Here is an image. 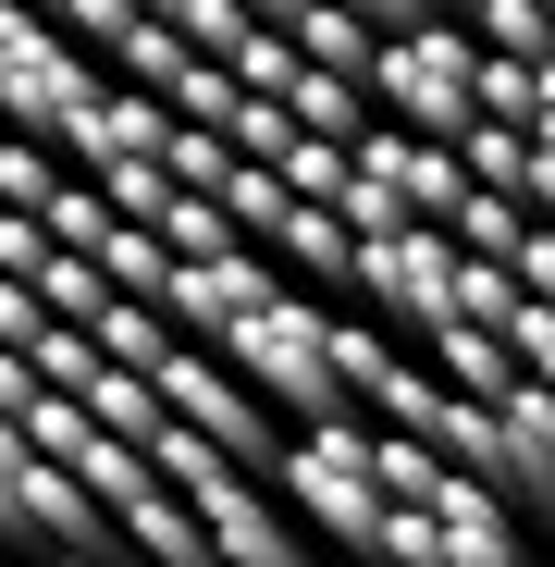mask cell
<instances>
[{
    "mask_svg": "<svg viewBox=\"0 0 555 567\" xmlns=\"http://www.w3.org/2000/svg\"><path fill=\"white\" fill-rule=\"evenodd\" d=\"M370 444H383V420L370 408H346V420H309L297 444H285V506L321 530V555H395V494H383V468H370Z\"/></svg>",
    "mask_w": 555,
    "mask_h": 567,
    "instance_id": "cell-1",
    "label": "cell"
},
{
    "mask_svg": "<svg viewBox=\"0 0 555 567\" xmlns=\"http://www.w3.org/2000/svg\"><path fill=\"white\" fill-rule=\"evenodd\" d=\"M223 358H235V370H247V383H259L271 408H285L297 432L358 408L346 358H333V297H271V309H247V321L223 333Z\"/></svg>",
    "mask_w": 555,
    "mask_h": 567,
    "instance_id": "cell-2",
    "label": "cell"
},
{
    "mask_svg": "<svg viewBox=\"0 0 555 567\" xmlns=\"http://www.w3.org/2000/svg\"><path fill=\"white\" fill-rule=\"evenodd\" d=\"M0 530H13V555H136L112 494L25 432H0Z\"/></svg>",
    "mask_w": 555,
    "mask_h": 567,
    "instance_id": "cell-3",
    "label": "cell"
},
{
    "mask_svg": "<svg viewBox=\"0 0 555 567\" xmlns=\"http://www.w3.org/2000/svg\"><path fill=\"white\" fill-rule=\"evenodd\" d=\"M482 25L470 13H444V25H408V38H383V62H370V100H383L395 124H420V136H470L482 124Z\"/></svg>",
    "mask_w": 555,
    "mask_h": 567,
    "instance_id": "cell-4",
    "label": "cell"
},
{
    "mask_svg": "<svg viewBox=\"0 0 555 567\" xmlns=\"http://www.w3.org/2000/svg\"><path fill=\"white\" fill-rule=\"evenodd\" d=\"M100 62H86V38L62 25V13H0V112H13V136H62L86 100H100Z\"/></svg>",
    "mask_w": 555,
    "mask_h": 567,
    "instance_id": "cell-5",
    "label": "cell"
},
{
    "mask_svg": "<svg viewBox=\"0 0 555 567\" xmlns=\"http://www.w3.org/2000/svg\"><path fill=\"white\" fill-rule=\"evenodd\" d=\"M456 259H470V247H456L444 223H408V235H370V247H358V297H346V309H370L383 333L432 346V333L456 321Z\"/></svg>",
    "mask_w": 555,
    "mask_h": 567,
    "instance_id": "cell-6",
    "label": "cell"
},
{
    "mask_svg": "<svg viewBox=\"0 0 555 567\" xmlns=\"http://www.w3.org/2000/svg\"><path fill=\"white\" fill-rule=\"evenodd\" d=\"M271 297H285V271H271L259 247H223V259H185L161 309H173V333H185V346H223V333H235L247 309H271Z\"/></svg>",
    "mask_w": 555,
    "mask_h": 567,
    "instance_id": "cell-7",
    "label": "cell"
},
{
    "mask_svg": "<svg viewBox=\"0 0 555 567\" xmlns=\"http://www.w3.org/2000/svg\"><path fill=\"white\" fill-rule=\"evenodd\" d=\"M420 358L444 370V383H456V395H494V408H506V395L531 383V370H518V346H506L494 321H444V333H432Z\"/></svg>",
    "mask_w": 555,
    "mask_h": 567,
    "instance_id": "cell-8",
    "label": "cell"
},
{
    "mask_svg": "<svg viewBox=\"0 0 555 567\" xmlns=\"http://www.w3.org/2000/svg\"><path fill=\"white\" fill-rule=\"evenodd\" d=\"M198 62H210V50L185 38L173 13H136V25H124V50H112V74H124V86H161V100H173V86L198 74Z\"/></svg>",
    "mask_w": 555,
    "mask_h": 567,
    "instance_id": "cell-9",
    "label": "cell"
},
{
    "mask_svg": "<svg viewBox=\"0 0 555 567\" xmlns=\"http://www.w3.org/2000/svg\"><path fill=\"white\" fill-rule=\"evenodd\" d=\"M161 235H173V259H223V247H259V235H247V223L210 198V185H185V198L161 210Z\"/></svg>",
    "mask_w": 555,
    "mask_h": 567,
    "instance_id": "cell-10",
    "label": "cell"
},
{
    "mask_svg": "<svg viewBox=\"0 0 555 567\" xmlns=\"http://www.w3.org/2000/svg\"><path fill=\"white\" fill-rule=\"evenodd\" d=\"M62 185H74V161H62L50 136H13V148H0V210H50Z\"/></svg>",
    "mask_w": 555,
    "mask_h": 567,
    "instance_id": "cell-11",
    "label": "cell"
},
{
    "mask_svg": "<svg viewBox=\"0 0 555 567\" xmlns=\"http://www.w3.org/2000/svg\"><path fill=\"white\" fill-rule=\"evenodd\" d=\"M223 210L271 247V235H285V210H297V185H285V161H235V185H223Z\"/></svg>",
    "mask_w": 555,
    "mask_h": 567,
    "instance_id": "cell-12",
    "label": "cell"
},
{
    "mask_svg": "<svg viewBox=\"0 0 555 567\" xmlns=\"http://www.w3.org/2000/svg\"><path fill=\"white\" fill-rule=\"evenodd\" d=\"M50 235H62V247H86V259H100V247L124 235V210H112V185H100V173H74L62 198H50Z\"/></svg>",
    "mask_w": 555,
    "mask_h": 567,
    "instance_id": "cell-13",
    "label": "cell"
},
{
    "mask_svg": "<svg viewBox=\"0 0 555 567\" xmlns=\"http://www.w3.org/2000/svg\"><path fill=\"white\" fill-rule=\"evenodd\" d=\"M482 50H506V62H555V13H543V0H482Z\"/></svg>",
    "mask_w": 555,
    "mask_h": 567,
    "instance_id": "cell-14",
    "label": "cell"
},
{
    "mask_svg": "<svg viewBox=\"0 0 555 567\" xmlns=\"http://www.w3.org/2000/svg\"><path fill=\"white\" fill-rule=\"evenodd\" d=\"M100 185H112V210H124V223H161V210L185 198V173H173V161H112Z\"/></svg>",
    "mask_w": 555,
    "mask_h": 567,
    "instance_id": "cell-15",
    "label": "cell"
},
{
    "mask_svg": "<svg viewBox=\"0 0 555 567\" xmlns=\"http://www.w3.org/2000/svg\"><path fill=\"white\" fill-rule=\"evenodd\" d=\"M456 148H470V173H482V185H518V161H531V124H470Z\"/></svg>",
    "mask_w": 555,
    "mask_h": 567,
    "instance_id": "cell-16",
    "label": "cell"
},
{
    "mask_svg": "<svg viewBox=\"0 0 555 567\" xmlns=\"http://www.w3.org/2000/svg\"><path fill=\"white\" fill-rule=\"evenodd\" d=\"M136 13H148V0H62V25H74L86 50H100V62L124 50V25H136Z\"/></svg>",
    "mask_w": 555,
    "mask_h": 567,
    "instance_id": "cell-17",
    "label": "cell"
},
{
    "mask_svg": "<svg viewBox=\"0 0 555 567\" xmlns=\"http://www.w3.org/2000/svg\"><path fill=\"white\" fill-rule=\"evenodd\" d=\"M346 13H370L383 38H408V25H444V0H346Z\"/></svg>",
    "mask_w": 555,
    "mask_h": 567,
    "instance_id": "cell-18",
    "label": "cell"
},
{
    "mask_svg": "<svg viewBox=\"0 0 555 567\" xmlns=\"http://www.w3.org/2000/svg\"><path fill=\"white\" fill-rule=\"evenodd\" d=\"M518 284H531V297L555 309V223H531V247H518Z\"/></svg>",
    "mask_w": 555,
    "mask_h": 567,
    "instance_id": "cell-19",
    "label": "cell"
},
{
    "mask_svg": "<svg viewBox=\"0 0 555 567\" xmlns=\"http://www.w3.org/2000/svg\"><path fill=\"white\" fill-rule=\"evenodd\" d=\"M247 13H259V25H285V38H297V25L321 13V0H247Z\"/></svg>",
    "mask_w": 555,
    "mask_h": 567,
    "instance_id": "cell-20",
    "label": "cell"
},
{
    "mask_svg": "<svg viewBox=\"0 0 555 567\" xmlns=\"http://www.w3.org/2000/svg\"><path fill=\"white\" fill-rule=\"evenodd\" d=\"M531 136H555V62H543V100H531Z\"/></svg>",
    "mask_w": 555,
    "mask_h": 567,
    "instance_id": "cell-21",
    "label": "cell"
},
{
    "mask_svg": "<svg viewBox=\"0 0 555 567\" xmlns=\"http://www.w3.org/2000/svg\"><path fill=\"white\" fill-rule=\"evenodd\" d=\"M333 567H395V555H333Z\"/></svg>",
    "mask_w": 555,
    "mask_h": 567,
    "instance_id": "cell-22",
    "label": "cell"
},
{
    "mask_svg": "<svg viewBox=\"0 0 555 567\" xmlns=\"http://www.w3.org/2000/svg\"><path fill=\"white\" fill-rule=\"evenodd\" d=\"M444 13H482V0H444Z\"/></svg>",
    "mask_w": 555,
    "mask_h": 567,
    "instance_id": "cell-23",
    "label": "cell"
},
{
    "mask_svg": "<svg viewBox=\"0 0 555 567\" xmlns=\"http://www.w3.org/2000/svg\"><path fill=\"white\" fill-rule=\"evenodd\" d=\"M25 13H62V0H25Z\"/></svg>",
    "mask_w": 555,
    "mask_h": 567,
    "instance_id": "cell-24",
    "label": "cell"
},
{
    "mask_svg": "<svg viewBox=\"0 0 555 567\" xmlns=\"http://www.w3.org/2000/svg\"><path fill=\"white\" fill-rule=\"evenodd\" d=\"M543 13H555V0H543Z\"/></svg>",
    "mask_w": 555,
    "mask_h": 567,
    "instance_id": "cell-25",
    "label": "cell"
},
{
    "mask_svg": "<svg viewBox=\"0 0 555 567\" xmlns=\"http://www.w3.org/2000/svg\"><path fill=\"white\" fill-rule=\"evenodd\" d=\"M543 567H555V555H543Z\"/></svg>",
    "mask_w": 555,
    "mask_h": 567,
    "instance_id": "cell-26",
    "label": "cell"
}]
</instances>
